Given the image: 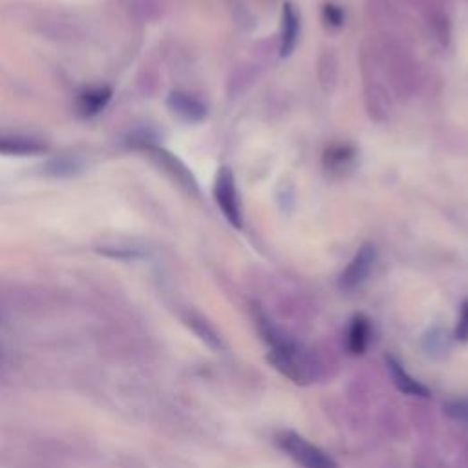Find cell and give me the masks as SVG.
<instances>
[{"label": "cell", "instance_id": "1", "mask_svg": "<svg viewBox=\"0 0 468 468\" xmlns=\"http://www.w3.org/2000/svg\"><path fill=\"white\" fill-rule=\"evenodd\" d=\"M370 47L390 90L412 98L421 87V68L401 33H379Z\"/></svg>", "mask_w": 468, "mask_h": 468}, {"label": "cell", "instance_id": "2", "mask_svg": "<svg viewBox=\"0 0 468 468\" xmlns=\"http://www.w3.org/2000/svg\"><path fill=\"white\" fill-rule=\"evenodd\" d=\"M361 72H362V90L364 106L371 121L387 123L394 110V98L388 82L382 75L370 42H364L361 50Z\"/></svg>", "mask_w": 468, "mask_h": 468}, {"label": "cell", "instance_id": "3", "mask_svg": "<svg viewBox=\"0 0 468 468\" xmlns=\"http://www.w3.org/2000/svg\"><path fill=\"white\" fill-rule=\"evenodd\" d=\"M269 362L284 373L287 379H291L296 385H308L311 380V370L306 361V357L301 353L299 346L284 333L280 335L275 343L269 346Z\"/></svg>", "mask_w": 468, "mask_h": 468}, {"label": "cell", "instance_id": "4", "mask_svg": "<svg viewBox=\"0 0 468 468\" xmlns=\"http://www.w3.org/2000/svg\"><path fill=\"white\" fill-rule=\"evenodd\" d=\"M278 445L287 455L304 468H338L336 463L326 455L319 447L311 445L308 439L294 432H284L278 436Z\"/></svg>", "mask_w": 468, "mask_h": 468}, {"label": "cell", "instance_id": "5", "mask_svg": "<svg viewBox=\"0 0 468 468\" xmlns=\"http://www.w3.org/2000/svg\"><path fill=\"white\" fill-rule=\"evenodd\" d=\"M215 200L222 210V215L225 220L234 227L242 229L243 227V217H242V205H240V196L236 189V180L233 170L229 166H222L215 180Z\"/></svg>", "mask_w": 468, "mask_h": 468}, {"label": "cell", "instance_id": "6", "mask_svg": "<svg viewBox=\"0 0 468 468\" xmlns=\"http://www.w3.org/2000/svg\"><path fill=\"white\" fill-rule=\"evenodd\" d=\"M406 3L421 15L424 26L439 45L447 47L452 35L447 0H406Z\"/></svg>", "mask_w": 468, "mask_h": 468}, {"label": "cell", "instance_id": "7", "mask_svg": "<svg viewBox=\"0 0 468 468\" xmlns=\"http://www.w3.org/2000/svg\"><path fill=\"white\" fill-rule=\"evenodd\" d=\"M375 262H377V249H375V245L364 243L355 252V257L346 266L343 275H340L338 285L343 287V289H346V291H352V289L359 287L370 277Z\"/></svg>", "mask_w": 468, "mask_h": 468}, {"label": "cell", "instance_id": "8", "mask_svg": "<svg viewBox=\"0 0 468 468\" xmlns=\"http://www.w3.org/2000/svg\"><path fill=\"white\" fill-rule=\"evenodd\" d=\"M299 35H301V17L291 3H285L280 17V40H278L280 57H289L294 52L296 45H299Z\"/></svg>", "mask_w": 468, "mask_h": 468}, {"label": "cell", "instance_id": "9", "mask_svg": "<svg viewBox=\"0 0 468 468\" xmlns=\"http://www.w3.org/2000/svg\"><path fill=\"white\" fill-rule=\"evenodd\" d=\"M166 105L173 110V114H176L180 119L187 123H201L207 117L205 103L187 92H173L168 96Z\"/></svg>", "mask_w": 468, "mask_h": 468}, {"label": "cell", "instance_id": "10", "mask_svg": "<svg viewBox=\"0 0 468 468\" xmlns=\"http://www.w3.org/2000/svg\"><path fill=\"white\" fill-rule=\"evenodd\" d=\"M387 364H388V370H390V375L396 382V387L399 392L406 394V396H412V397H429L430 392L427 387H422L419 380H415L404 368L403 364L394 359V357H387Z\"/></svg>", "mask_w": 468, "mask_h": 468}, {"label": "cell", "instance_id": "11", "mask_svg": "<svg viewBox=\"0 0 468 468\" xmlns=\"http://www.w3.org/2000/svg\"><path fill=\"white\" fill-rule=\"evenodd\" d=\"M355 154H357V150L352 145H345V143L331 145L324 152V166L331 174H345L346 170L353 165Z\"/></svg>", "mask_w": 468, "mask_h": 468}, {"label": "cell", "instance_id": "12", "mask_svg": "<svg viewBox=\"0 0 468 468\" xmlns=\"http://www.w3.org/2000/svg\"><path fill=\"white\" fill-rule=\"evenodd\" d=\"M154 154L159 157L161 165H163L166 170H170V174H173V178H174L182 187H185L189 192H194V194L200 192L198 183H196L194 176L191 174V170H189L178 157H174L173 154L166 152V150H159V149H154Z\"/></svg>", "mask_w": 468, "mask_h": 468}, {"label": "cell", "instance_id": "13", "mask_svg": "<svg viewBox=\"0 0 468 468\" xmlns=\"http://www.w3.org/2000/svg\"><path fill=\"white\" fill-rule=\"evenodd\" d=\"M317 75L320 89L324 94H333L338 82V57L335 50H324L319 57V66H317Z\"/></svg>", "mask_w": 468, "mask_h": 468}, {"label": "cell", "instance_id": "14", "mask_svg": "<svg viewBox=\"0 0 468 468\" xmlns=\"http://www.w3.org/2000/svg\"><path fill=\"white\" fill-rule=\"evenodd\" d=\"M370 320L364 315H357L352 324H350V331H348V348L353 355H362L368 348L370 343Z\"/></svg>", "mask_w": 468, "mask_h": 468}, {"label": "cell", "instance_id": "15", "mask_svg": "<svg viewBox=\"0 0 468 468\" xmlns=\"http://www.w3.org/2000/svg\"><path fill=\"white\" fill-rule=\"evenodd\" d=\"M110 98H112L110 89H92V90H87V92L81 94L77 108L84 117H92V115L99 114L108 105Z\"/></svg>", "mask_w": 468, "mask_h": 468}, {"label": "cell", "instance_id": "16", "mask_svg": "<svg viewBox=\"0 0 468 468\" xmlns=\"http://www.w3.org/2000/svg\"><path fill=\"white\" fill-rule=\"evenodd\" d=\"M187 326L203 340V343L212 348V350H222V338L217 333V329L212 328L201 315L198 313H191L187 315Z\"/></svg>", "mask_w": 468, "mask_h": 468}, {"label": "cell", "instance_id": "17", "mask_svg": "<svg viewBox=\"0 0 468 468\" xmlns=\"http://www.w3.org/2000/svg\"><path fill=\"white\" fill-rule=\"evenodd\" d=\"M45 150V145L31 138H0V152L4 154H37Z\"/></svg>", "mask_w": 468, "mask_h": 468}, {"label": "cell", "instance_id": "18", "mask_svg": "<svg viewBox=\"0 0 468 468\" xmlns=\"http://www.w3.org/2000/svg\"><path fill=\"white\" fill-rule=\"evenodd\" d=\"M424 348L430 353L447 352L448 350V335L441 328H434L424 336Z\"/></svg>", "mask_w": 468, "mask_h": 468}, {"label": "cell", "instance_id": "19", "mask_svg": "<svg viewBox=\"0 0 468 468\" xmlns=\"http://www.w3.org/2000/svg\"><path fill=\"white\" fill-rule=\"evenodd\" d=\"M445 412L454 421L468 424V399H454V401L447 403Z\"/></svg>", "mask_w": 468, "mask_h": 468}, {"label": "cell", "instance_id": "20", "mask_svg": "<svg viewBox=\"0 0 468 468\" xmlns=\"http://www.w3.org/2000/svg\"><path fill=\"white\" fill-rule=\"evenodd\" d=\"M324 21L331 26V28H340L345 24V12L340 6L335 4H326L324 6Z\"/></svg>", "mask_w": 468, "mask_h": 468}, {"label": "cell", "instance_id": "21", "mask_svg": "<svg viewBox=\"0 0 468 468\" xmlns=\"http://www.w3.org/2000/svg\"><path fill=\"white\" fill-rule=\"evenodd\" d=\"M455 338L461 340V343H468V301H464L461 306L455 326Z\"/></svg>", "mask_w": 468, "mask_h": 468}]
</instances>
